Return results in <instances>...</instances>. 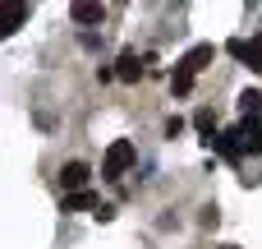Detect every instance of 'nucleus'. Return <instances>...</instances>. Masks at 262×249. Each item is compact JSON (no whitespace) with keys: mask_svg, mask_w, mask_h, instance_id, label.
Here are the masks:
<instances>
[{"mask_svg":"<svg viewBox=\"0 0 262 249\" xmlns=\"http://www.w3.org/2000/svg\"><path fill=\"white\" fill-rule=\"evenodd\" d=\"M134 162H138V148H134L129 139H115V143L106 148V157H101V176H106V180H120Z\"/></svg>","mask_w":262,"mask_h":249,"instance_id":"f257e3e1","label":"nucleus"},{"mask_svg":"<svg viewBox=\"0 0 262 249\" xmlns=\"http://www.w3.org/2000/svg\"><path fill=\"white\" fill-rule=\"evenodd\" d=\"M212 60H216V46H212V42H198V46H193V51H189V55L175 65V74H189V79H198V74H203Z\"/></svg>","mask_w":262,"mask_h":249,"instance_id":"f03ea898","label":"nucleus"},{"mask_svg":"<svg viewBox=\"0 0 262 249\" xmlns=\"http://www.w3.org/2000/svg\"><path fill=\"white\" fill-rule=\"evenodd\" d=\"M28 23V5L23 0H5L0 5V37H9L14 28H23Z\"/></svg>","mask_w":262,"mask_h":249,"instance_id":"7ed1b4c3","label":"nucleus"},{"mask_svg":"<svg viewBox=\"0 0 262 249\" xmlns=\"http://www.w3.org/2000/svg\"><path fill=\"white\" fill-rule=\"evenodd\" d=\"M88 162H69V166H60V185H64V194H83V185H88Z\"/></svg>","mask_w":262,"mask_h":249,"instance_id":"20e7f679","label":"nucleus"},{"mask_svg":"<svg viewBox=\"0 0 262 249\" xmlns=\"http://www.w3.org/2000/svg\"><path fill=\"white\" fill-rule=\"evenodd\" d=\"M138 74H143V60H138L134 51H124V55L115 60V79H124V83H138Z\"/></svg>","mask_w":262,"mask_h":249,"instance_id":"39448f33","label":"nucleus"},{"mask_svg":"<svg viewBox=\"0 0 262 249\" xmlns=\"http://www.w3.org/2000/svg\"><path fill=\"white\" fill-rule=\"evenodd\" d=\"M69 18L88 28V23H101V18H106V9H101V5H88V0H78V5L69 9Z\"/></svg>","mask_w":262,"mask_h":249,"instance_id":"423d86ee","label":"nucleus"},{"mask_svg":"<svg viewBox=\"0 0 262 249\" xmlns=\"http://www.w3.org/2000/svg\"><path fill=\"white\" fill-rule=\"evenodd\" d=\"M101 203H97V194L92 189H83V194H64V213H97Z\"/></svg>","mask_w":262,"mask_h":249,"instance_id":"0eeeda50","label":"nucleus"},{"mask_svg":"<svg viewBox=\"0 0 262 249\" xmlns=\"http://www.w3.org/2000/svg\"><path fill=\"white\" fill-rule=\"evenodd\" d=\"M239 111H244V120H262V92L249 88V92L239 97Z\"/></svg>","mask_w":262,"mask_h":249,"instance_id":"6e6552de","label":"nucleus"},{"mask_svg":"<svg viewBox=\"0 0 262 249\" xmlns=\"http://www.w3.org/2000/svg\"><path fill=\"white\" fill-rule=\"evenodd\" d=\"M244 65H249L253 74H262V32H258V37H249V60H244Z\"/></svg>","mask_w":262,"mask_h":249,"instance_id":"1a4fd4ad","label":"nucleus"},{"mask_svg":"<svg viewBox=\"0 0 262 249\" xmlns=\"http://www.w3.org/2000/svg\"><path fill=\"white\" fill-rule=\"evenodd\" d=\"M170 92H175V97H189V92H193V79H189V74H170Z\"/></svg>","mask_w":262,"mask_h":249,"instance_id":"9d476101","label":"nucleus"},{"mask_svg":"<svg viewBox=\"0 0 262 249\" xmlns=\"http://www.w3.org/2000/svg\"><path fill=\"white\" fill-rule=\"evenodd\" d=\"M226 51H230L235 60H249V42H244V37H230V42H226Z\"/></svg>","mask_w":262,"mask_h":249,"instance_id":"9b49d317","label":"nucleus"},{"mask_svg":"<svg viewBox=\"0 0 262 249\" xmlns=\"http://www.w3.org/2000/svg\"><path fill=\"white\" fill-rule=\"evenodd\" d=\"M180 134H184V120L170 116V120H166V139H180Z\"/></svg>","mask_w":262,"mask_h":249,"instance_id":"f8f14e48","label":"nucleus"},{"mask_svg":"<svg viewBox=\"0 0 262 249\" xmlns=\"http://www.w3.org/2000/svg\"><path fill=\"white\" fill-rule=\"evenodd\" d=\"M221 249H239V245H221Z\"/></svg>","mask_w":262,"mask_h":249,"instance_id":"ddd939ff","label":"nucleus"}]
</instances>
